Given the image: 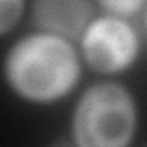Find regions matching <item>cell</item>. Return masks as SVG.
I'll use <instances>...</instances> for the list:
<instances>
[{
    "label": "cell",
    "mask_w": 147,
    "mask_h": 147,
    "mask_svg": "<svg viewBox=\"0 0 147 147\" xmlns=\"http://www.w3.org/2000/svg\"><path fill=\"white\" fill-rule=\"evenodd\" d=\"M4 77L18 98L46 105L66 98L76 88L81 61L70 39L40 30L9 48Z\"/></svg>",
    "instance_id": "6da1fadb"
},
{
    "label": "cell",
    "mask_w": 147,
    "mask_h": 147,
    "mask_svg": "<svg viewBox=\"0 0 147 147\" xmlns=\"http://www.w3.org/2000/svg\"><path fill=\"white\" fill-rule=\"evenodd\" d=\"M26 0H0V35L13 30L24 15Z\"/></svg>",
    "instance_id": "5b68a950"
},
{
    "label": "cell",
    "mask_w": 147,
    "mask_h": 147,
    "mask_svg": "<svg viewBox=\"0 0 147 147\" xmlns=\"http://www.w3.org/2000/svg\"><path fill=\"white\" fill-rule=\"evenodd\" d=\"M144 24H145V31H147V7H145V18H144Z\"/></svg>",
    "instance_id": "52a82bcc"
},
{
    "label": "cell",
    "mask_w": 147,
    "mask_h": 147,
    "mask_svg": "<svg viewBox=\"0 0 147 147\" xmlns=\"http://www.w3.org/2000/svg\"><path fill=\"white\" fill-rule=\"evenodd\" d=\"M138 127L132 94L116 81L96 83L72 112V136L81 147H125Z\"/></svg>",
    "instance_id": "7a4b0ae2"
},
{
    "label": "cell",
    "mask_w": 147,
    "mask_h": 147,
    "mask_svg": "<svg viewBox=\"0 0 147 147\" xmlns=\"http://www.w3.org/2000/svg\"><path fill=\"white\" fill-rule=\"evenodd\" d=\"M109 15L116 17H132L147 6V0H96Z\"/></svg>",
    "instance_id": "8992f818"
},
{
    "label": "cell",
    "mask_w": 147,
    "mask_h": 147,
    "mask_svg": "<svg viewBox=\"0 0 147 147\" xmlns=\"http://www.w3.org/2000/svg\"><path fill=\"white\" fill-rule=\"evenodd\" d=\"M31 17L39 30L72 40L92 20V0H31Z\"/></svg>",
    "instance_id": "277c9868"
},
{
    "label": "cell",
    "mask_w": 147,
    "mask_h": 147,
    "mask_svg": "<svg viewBox=\"0 0 147 147\" xmlns=\"http://www.w3.org/2000/svg\"><path fill=\"white\" fill-rule=\"evenodd\" d=\"M79 39L83 59L98 74L125 72L140 53V35L123 17L92 18Z\"/></svg>",
    "instance_id": "3957f363"
}]
</instances>
